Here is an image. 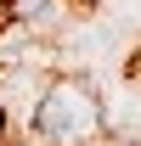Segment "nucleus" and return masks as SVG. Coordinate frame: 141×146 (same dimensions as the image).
<instances>
[{
	"instance_id": "f257e3e1",
	"label": "nucleus",
	"mask_w": 141,
	"mask_h": 146,
	"mask_svg": "<svg viewBox=\"0 0 141 146\" xmlns=\"http://www.w3.org/2000/svg\"><path fill=\"white\" fill-rule=\"evenodd\" d=\"M96 129H102V107L85 84H51V96L34 112V135L51 146H85Z\"/></svg>"
},
{
	"instance_id": "f03ea898",
	"label": "nucleus",
	"mask_w": 141,
	"mask_h": 146,
	"mask_svg": "<svg viewBox=\"0 0 141 146\" xmlns=\"http://www.w3.org/2000/svg\"><path fill=\"white\" fill-rule=\"evenodd\" d=\"M0 135H6V107H0Z\"/></svg>"
}]
</instances>
